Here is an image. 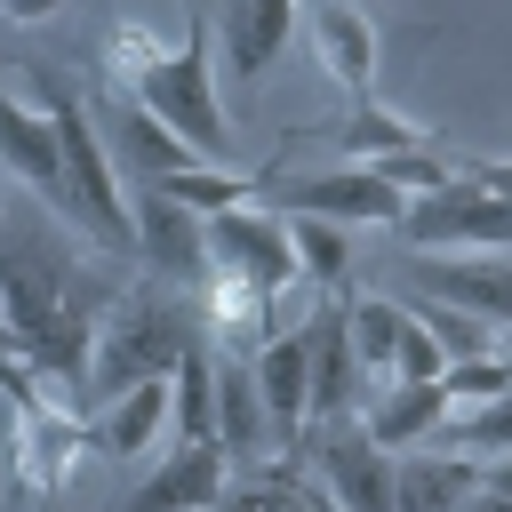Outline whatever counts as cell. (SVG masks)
<instances>
[{"label":"cell","mask_w":512,"mask_h":512,"mask_svg":"<svg viewBox=\"0 0 512 512\" xmlns=\"http://www.w3.org/2000/svg\"><path fill=\"white\" fill-rule=\"evenodd\" d=\"M216 448L232 464H264V448H272V424H264L256 376H248V352H216Z\"/></svg>","instance_id":"ffe728a7"},{"label":"cell","mask_w":512,"mask_h":512,"mask_svg":"<svg viewBox=\"0 0 512 512\" xmlns=\"http://www.w3.org/2000/svg\"><path fill=\"white\" fill-rule=\"evenodd\" d=\"M168 376H144V384H128V392H112L104 408H96V424H88V440L104 448V456H120V464H136V456H160L168 448Z\"/></svg>","instance_id":"ac0fdd59"},{"label":"cell","mask_w":512,"mask_h":512,"mask_svg":"<svg viewBox=\"0 0 512 512\" xmlns=\"http://www.w3.org/2000/svg\"><path fill=\"white\" fill-rule=\"evenodd\" d=\"M56 8H64V0H0V16H8V24H48Z\"/></svg>","instance_id":"1f68e13d"},{"label":"cell","mask_w":512,"mask_h":512,"mask_svg":"<svg viewBox=\"0 0 512 512\" xmlns=\"http://www.w3.org/2000/svg\"><path fill=\"white\" fill-rule=\"evenodd\" d=\"M464 456H512V392H496V400H472V408H448V424H440Z\"/></svg>","instance_id":"83f0119b"},{"label":"cell","mask_w":512,"mask_h":512,"mask_svg":"<svg viewBox=\"0 0 512 512\" xmlns=\"http://www.w3.org/2000/svg\"><path fill=\"white\" fill-rule=\"evenodd\" d=\"M104 152H112V160H120L136 184L176 176V168H192V160H200V152H192L176 128H160V120H152L144 104H128V96H120V112H112V128H104Z\"/></svg>","instance_id":"44dd1931"},{"label":"cell","mask_w":512,"mask_h":512,"mask_svg":"<svg viewBox=\"0 0 512 512\" xmlns=\"http://www.w3.org/2000/svg\"><path fill=\"white\" fill-rule=\"evenodd\" d=\"M456 176L480 184V192H504V200H512V160H456Z\"/></svg>","instance_id":"f546056e"},{"label":"cell","mask_w":512,"mask_h":512,"mask_svg":"<svg viewBox=\"0 0 512 512\" xmlns=\"http://www.w3.org/2000/svg\"><path fill=\"white\" fill-rule=\"evenodd\" d=\"M320 464V480H328V496L344 504V512H392V448H376L368 432H360V416H328V424H304V448H296V464Z\"/></svg>","instance_id":"52a82bcc"},{"label":"cell","mask_w":512,"mask_h":512,"mask_svg":"<svg viewBox=\"0 0 512 512\" xmlns=\"http://www.w3.org/2000/svg\"><path fill=\"white\" fill-rule=\"evenodd\" d=\"M480 488L512 504V456H480Z\"/></svg>","instance_id":"4dcf8cb0"},{"label":"cell","mask_w":512,"mask_h":512,"mask_svg":"<svg viewBox=\"0 0 512 512\" xmlns=\"http://www.w3.org/2000/svg\"><path fill=\"white\" fill-rule=\"evenodd\" d=\"M8 400H16V480L48 504V496L64 488V472H72V440H80V424L32 392V368L8 376Z\"/></svg>","instance_id":"7c38bea8"},{"label":"cell","mask_w":512,"mask_h":512,"mask_svg":"<svg viewBox=\"0 0 512 512\" xmlns=\"http://www.w3.org/2000/svg\"><path fill=\"white\" fill-rule=\"evenodd\" d=\"M208 336L200 320V296L192 288H168V280H136V288H112L96 328H88V360H80V384L96 400L144 384V376H168L192 344Z\"/></svg>","instance_id":"7a4b0ae2"},{"label":"cell","mask_w":512,"mask_h":512,"mask_svg":"<svg viewBox=\"0 0 512 512\" xmlns=\"http://www.w3.org/2000/svg\"><path fill=\"white\" fill-rule=\"evenodd\" d=\"M288 248H296V272H304V280L344 288V272H352V224H328V216L288 208Z\"/></svg>","instance_id":"cb8c5ba5"},{"label":"cell","mask_w":512,"mask_h":512,"mask_svg":"<svg viewBox=\"0 0 512 512\" xmlns=\"http://www.w3.org/2000/svg\"><path fill=\"white\" fill-rule=\"evenodd\" d=\"M416 288L480 312L488 328H512V248H472V256H416Z\"/></svg>","instance_id":"4fadbf2b"},{"label":"cell","mask_w":512,"mask_h":512,"mask_svg":"<svg viewBox=\"0 0 512 512\" xmlns=\"http://www.w3.org/2000/svg\"><path fill=\"white\" fill-rule=\"evenodd\" d=\"M224 488H232V456L216 440H168L120 512H208Z\"/></svg>","instance_id":"8fae6325"},{"label":"cell","mask_w":512,"mask_h":512,"mask_svg":"<svg viewBox=\"0 0 512 512\" xmlns=\"http://www.w3.org/2000/svg\"><path fill=\"white\" fill-rule=\"evenodd\" d=\"M400 232H408L416 248H512V200L448 176V184H432V192H408Z\"/></svg>","instance_id":"8992f818"},{"label":"cell","mask_w":512,"mask_h":512,"mask_svg":"<svg viewBox=\"0 0 512 512\" xmlns=\"http://www.w3.org/2000/svg\"><path fill=\"white\" fill-rule=\"evenodd\" d=\"M104 56H112L128 104H144L160 128H176L200 160L232 168V128H224V96H216V64H208V24H200V8L184 16L176 40H152L144 24H112V32H104Z\"/></svg>","instance_id":"6da1fadb"},{"label":"cell","mask_w":512,"mask_h":512,"mask_svg":"<svg viewBox=\"0 0 512 512\" xmlns=\"http://www.w3.org/2000/svg\"><path fill=\"white\" fill-rule=\"evenodd\" d=\"M288 208L328 216V224H400L408 192H392L376 168L344 160V168H328V176H296V184H288Z\"/></svg>","instance_id":"9a60e30c"},{"label":"cell","mask_w":512,"mask_h":512,"mask_svg":"<svg viewBox=\"0 0 512 512\" xmlns=\"http://www.w3.org/2000/svg\"><path fill=\"white\" fill-rule=\"evenodd\" d=\"M496 352H504V360H512V328H504V336H496Z\"/></svg>","instance_id":"836d02e7"},{"label":"cell","mask_w":512,"mask_h":512,"mask_svg":"<svg viewBox=\"0 0 512 512\" xmlns=\"http://www.w3.org/2000/svg\"><path fill=\"white\" fill-rule=\"evenodd\" d=\"M440 384H448V408H472V400H496V392H512V360H504V352L448 360V368H440Z\"/></svg>","instance_id":"f1b7e54d"},{"label":"cell","mask_w":512,"mask_h":512,"mask_svg":"<svg viewBox=\"0 0 512 512\" xmlns=\"http://www.w3.org/2000/svg\"><path fill=\"white\" fill-rule=\"evenodd\" d=\"M0 160H8V176H24L32 192L56 200V128H48V104L16 96L8 80H0Z\"/></svg>","instance_id":"7402d4cb"},{"label":"cell","mask_w":512,"mask_h":512,"mask_svg":"<svg viewBox=\"0 0 512 512\" xmlns=\"http://www.w3.org/2000/svg\"><path fill=\"white\" fill-rule=\"evenodd\" d=\"M336 136H344V152H352L360 168H368V160H384V152H408V144H432V128H416L408 112H384L376 96H368V104H352V120H344Z\"/></svg>","instance_id":"d4e9b609"},{"label":"cell","mask_w":512,"mask_h":512,"mask_svg":"<svg viewBox=\"0 0 512 512\" xmlns=\"http://www.w3.org/2000/svg\"><path fill=\"white\" fill-rule=\"evenodd\" d=\"M296 32V0H224L216 8V56L232 80H264Z\"/></svg>","instance_id":"e0dca14e"},{"label":"cell","mask_w":512,"mask_h":512,"mask_svg":"<svg viewBox=\"0 0 512 512\" xmlns=\"http://www.w3.org/2000/svg\"><path fill=\"white\" fill-rule=\"evenodd\" d=\"M456 512H512V504H504V496H488V488H472V496H464Z\"/></svg>","instance_id":"d6a6232c"},{"label":"cell","mask_w":512,"mask_h":512,"mask_svg":"<svg viewBox=\"0 0 512 512\" xmlns=\"http://www.w3.org/2000/svg\"><path fill=\"white\" fill-rule=\"evenodd\" d=\"M360 432L376 440V448H424L440 424H448V384L440 376H384V384H368L360 392Z\"/></svg>","instance_id":"5bb4252c"},{"label":"cell","mask_w":512,"mask_h":512,"mask_svg":"<svg viewBox=\"0 0 512 512\" xmlns=\"http://www.w3.org/2000/svg\"><path fill=\"white\" fill-rule=\"evenodd\" d=\"M304 368H312V424L360 408L368 376H360V360H352V344H344V296L320 304V312H304Z\"/></svg>","instance_id":"2e32d148"},{"label":"cell","mask_w":512,"mask_h":512,"mask_svg":"<svg viewBox=\"0 0 512 512\" xmlns=\"http://www.w3.org/2000/svg\"><path fill=\"white\" fill-rule=\"evenodd\" d=\"M168 424H176V440H216V352H208V336L168 368Z\"/></svg>","instance_id":"603a6c76"},{"label":"cell","mask_w":512,"mask_h":512,"mask_svg":"<svg viewBox=\"0 0 512 512\" xmlns=\"http://www.w3.org/2000/svg\"><path fill=\"white\" fill-rule=\"evenodd\" d=\"M128 232H136L128 256H144L152 280L200 296V280H208V232H200V208L168 200L160 184H136V200H128Z\"/></svg>","instance_id":"ba28073f"},{"label":"cell","mask_w":512,"mask_h":512,"mask_svg":"<svg viewBox=\"0 0 512 512\" xmlns=\"http://www.w3.org/2000/svg\"><path fill=\"white\" fill-rule=\"evenodd\" d=\"M408 312L424 320V336L440 344V360H480V352H496V336H504V328H488L480 312H456V304H440V296H408Z\"/></svg>","instance_id":"484cf974"},{"label":"cell","mask_w":512,"mask_h":512,"mask_svg":"<svg viewBox=\"0 0 512 512\" xmlns=\"http://www.w3.org/2000/svg\"><path fill=\"white\" fill-rule=\"evenodd\" d=\"M168 200H184V208H200V216H216V208H232V200H248L256 192V176H240V168H216V160H192V168H176V176H152Z\"/></svg>","instance_id":"4316f807"},{"label":"cell","mask_w":512,"mask_h":512,"mask_svg":"<svg viewBox=\"0 0 512 512\" xmlns=\"http://www.w3.org/2000/svg\"><path fill=\"white\" fill-rule=\"evenodd\" d=\"M40 104H48V128H56V208H64V224L88 232L104 256H128V248H136V232H128V192H120V168H112V152H104V128H96L88 96L48 72Z\"/></svg>","instance_id":"3957f363"},{"label":"cell","mask_w":512,"mask_h":512,"mask_svg":"<svg viewBox=\"0 0 512 512\" xmlns=\"http://www.w3.org/2000/svg\"><path fill=\"white\" fill-rule=\"evenodd\" d=\"M248 376H256V400H264V424H272V456H280V464H296V448H304V424H312L304 320H296V328H272V336L248 352Z\"/></svg>","instance_id":"30bf717a"},{"label":"cell","mask_w":512,"mask_h":512,"mask_svg":"<svg viewBox=\"0 0 512 512\" xmlns=\"http://www.w3.org/2000/svg\"><path fill=\"white\" fill-rule=\"evenodd\" d=\"M208 232V272L224 280H248L264 296H288L304 272H296V248H288V216H272L264 200H232L216 216H200Z\"/></svg>","instance_id":"277c9868"},{"label":"cell","mask_w":512,"mask_h":512,"mask_svg":"<svg viewBox=\"0 0 512 512\" xmlns=\"http://www.w3.org/2000/svg\"><path fill=\"white\" fill-rule=\"evenodd\" d=\"M296 24H304V40H312L320 72H328L352 104H368V96H376V64H384L376 16H368L360 0H296Z\"/></svg>","instance_id":"9c48e42d"},{"label":"cell","mask_w":512,"mask_h":512,"mask_svg":"<svg viewBox=\"0 0 512 512\" xmlns=\"http://www.w3.org/2000/svg\"><path fill=\"white\" fill-rule=\"evenodd\" d=\"M344 344H352V360H360V376H440L448 360H440V344L424 336V320L408 312V296H376V288H360V296H344Z\"/></svg>","instance_id":"5b68a950"},{"label":"cell","mask_w":512,"mask_h":512,"mask_svg":"<svg viewBox=\"0 0 512 512\" xmlns=\"http://www.w3.org/2000/svg\"><path fill=\"white\" fill-rule=\"evenodd\" d=\"M472 488H480V456H464V448L392 456V512H456Z\"/></svg>","instance_id":"d6986e66"}]
</instances>
